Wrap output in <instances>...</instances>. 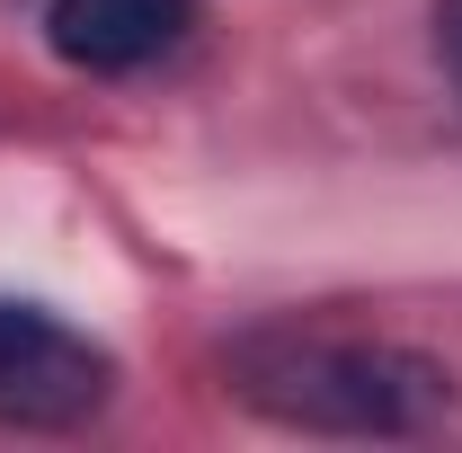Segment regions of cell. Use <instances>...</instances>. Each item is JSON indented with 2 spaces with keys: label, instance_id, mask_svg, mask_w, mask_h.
<instances>
[{
  "label": "cell",
  "instance_id": "2",
  "mask_svg": "<svg viewBox=\"0 0 462 453\" xmlns=\"http://www.w3.org/2000/svg\"><path fill=\"white\" fill-rule=\"evenodd\" d=\"M116 392V356L45 302L0 293V427H80Z\"/></svg>",
  "mask_w": 462,
  "mask_h": 453
},
{
  "label": "cell",
  "instance_id": "3",
  "mask_svg": "<svg viewBox=\"0 0 462 453\" xmlns=\"http://www.w3.org/2000/svg\"><path fill=\"white\" fill-rule=\"evenodd\" d=\"M196 18H205V0H45V45L71 71L125 80V71L170 62L196 36Z\"/></svg>",
  "mask_w": 462,
  "mask_h": 453
},
{
  "label": "cell",
  "instance_id": "4",
  "mask_svg": "<svg viewBox=\"0 0 462 453\" xmlns=\"http://www.w3.org/2000/svg\"><path fill=\"white\" fill-rule=\"evenodd\" d=\"M436 45H445V71H454V89H462V0L436 9Z\"/></svg>",
  "mask_w": 462,
  "mask_h": 453
},
{
  "label": "cell",
  "instance_id": "1",
  "mask_svg": "<svg viewBox=\"0 0 462 453\" xmlns=\"http://www.w3.org/2000/svg\"><path fill=\"white\" fill-rule=\"evenodd\" d=\"M223 374L258 418L302 436H445L454 427V374L401 338L249 329L223 356Z\"/></svg>",
  "mask_w": 462,
  "mask_h": 453
}]
</instances>
